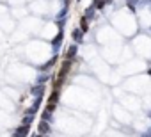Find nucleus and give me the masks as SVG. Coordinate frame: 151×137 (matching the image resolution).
I'll return each instance as SVG.
<instances>
[{
    "label": "nucleus",
    "mask_w": 151,
    "mask_h": 137,
    "mask_svg": "<svg viewBox=\"0 0 151 137\" xmlns=\"http://www.w3.org/2000/svg\"><path fill=\"white\" fill-rule=\"evenodd\" d=\"M50 130H48V123H45V121H41V125H39V133H48Z\"/></svg>",
    "instance_id": "nucleus-1"
},
{
    "label": "nucleus",
    "mask_w": 151,
    "mask_h": 137,
    "mask_svg": "<svg viewBox=\"0 0 151 137\" xmlns=\"http://www.w3.org/2000/svg\"><path fill=\"white\" fill-rule=\"evenodd\" d=\"M57 102H59V91H53L50 96V103H57Z\"/></svg>",
    "instance_id": "nucleus-2"
},
{
    "label": "nucleus",
    "mask_w": 151,
    "mask_h": 137,
    "mask_svg": "<svg viewBox=\"0 0 151 137\" xmlns=\"http://www.w3.org/2000/svg\"><path fill=\"white\" fill-rule=\"evenodd\" d=\"M80 29H82L84 32H86V30L89 29V27H87V22H86V18H82V22H80Z\"/></svg>",
    "instance_id": "nucleus-3"
},
{
    "label": "nucleus",
    "mask_w": 151,
    "mask_h": 137,
    "mask_svg": "<svg viewBox=\"0 0 151 137\" xmlns=\"http://www.w3.org/2000/svg\"><path fill=\"white\" fill-rule=\"evenodd\" d=\"M94 7H96V9H101V7H103V0H96V2H94Z\"/></svg>",
    "instance_id": "nucleus-4"
},
{
    "label": "nucleus",
    "mask_w": 151,
    "mask_h": 137,
    "mask_svg": "<svg viewBox=\"0 0 151 137\" xmlns=\"http://www.w3.org/2000/svg\"><path fill=\"white\" fill-rule=\"evenodd\" d=\"M75 52H77V48H75V46H73V48H69V50H68V57H73V55H75Z\"/></svg>",
    "instance_id": "nucleus-5"
},
{
    "label": "nucleus",
    "mask_w": 151,
    "mask_h": 137,
    "mask_svg": "<svg viewBox=\"0 0 151 137\" xmlns=\"http://www.w3.org/2000/svg\"><path fill=\"white\" fill-rule=\"evenodd\" d=\"M60 39H62V34H59V36L53 39V45H60Z\"/></svg>",
    "instance_id": "nucleus-6"
},
{
    "label": "nucleus",
    "mask_w": 151,
    "mask_h": 137,
    "mask_svg": "<svg viewBox=\"0 0 151 137\" xmlns=\"http://www.w3.org/2000/svg\"><path fill=\"white\" fill-rule=\"evenodd\" d=\"M147 73H149V75H151V70H149V71H147Z\"/></svg>",
    "instance_id": "nucleus-7"
}]
</instances>
